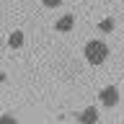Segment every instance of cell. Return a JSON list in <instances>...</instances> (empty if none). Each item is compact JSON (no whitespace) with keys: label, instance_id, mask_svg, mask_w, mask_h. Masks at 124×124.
Masks as SVG:
<instances>
[{"label":"cell","instance_id":"6da1fadb","mask_svg":"<svg viewBox=\"0 0 124 124\" xmlns=\"http://www.w3.org/2000/svg\"><path fill=\"white\" fill-rule=\"evenodd\" d=\"M83 54H85V62H88V65L98 67V65H103V62L108 60V44L101 41V39H91V41L85 44Z\"/></svg>","mask_w":124,"mask_h":124},{"label":"cell","instance_id":"7a4b0ae2","mask_svg":"<svg viewBox=\"0 0 124 124\" xmlns=\"http://www.w3.org/2000/svg\"><path fill=\"white\" fill-rule=\"evenodd\" d=\"M98 101H101V103H103L106 108L116 106V103H119V88H116V85H106V88H101Z\"/></svg>","mask_w":124,"mask_h":124},{"label":"cell","instance_id":"3957f363","mask_svg":"<svg viewBox=\"0 0 124 124\" xmlns=\"http://www.w3.org/2000/svg\"><path fill=\"white\" fill-rule=\"evenodd\" d=\"M78 122L80 124H98V108L96 106H88L78 114Z\"/></svg>","mask_w":124,"mask_h":124},{"label":"cell","instance_id":"277c9868","mask_svg":"<svg viewBox=\"0 0 124 124\" xmlns=\"http://www.w3.org/2000/svg\"><path fill=\"white\" fill-rule=\"evenodd\" d=\"M72 26H75V18L72 16H62V18H57V23H54V29L57 31H72Z\"/></svg>","mask_w":124,"mask_h":124},{"label":"cell","instance_id":"5b68a950","mask_svg":"<svg viewBox=\"0 0 124 124\" xmlns=\"http://www.w3.org/2000/svg\"><path fill=\"white\" fill-rule=\"evenodd\" d=\"M8 46H10V49H21L23 46V31H13V34L8 36Z\"/></svg>","mask_w":124,"mask_h":124},{"label":"cell","instance_id":"8992f818","mask_svg":"<svg viewBox=\"0 0 124 124\" xmlns=\"http://www.w3.org/2000/svg\"><path fill=\"white\" fill-rule=\"evenodd\" d=\"M98 29L108 34V31H114V21H111V18H106V21H101V23H98Z\"/></svg>","mask_w":124,"mask_h":124},{"label":"cell","instance_id":"52a82bcc","mask_svg":"<svg viewBox=\"0 0 124 124\" xmlns=\"http://www.w3.org/2000/svg\"><path fill=\"white\" fill-rule=\"evenodd\" d=\"M0 124H18V119L10 116V114H5V116H0Z\"/></svg>","mask_w":124,"mask_h":124},{"label":"cell","instance_id":"ba28073f","mask_svg":"<svg viewBox=\"0 0 124 124\" xmlns=\"http://www.w3.org/2000/svg\"><path fill=\"white\" fill-rule=\"evenodd\" d=\"M60 3H62V0H41V5H44V8H57Z\"/></svg>","mask_w":124,"mask_h":124}]
</instances>
